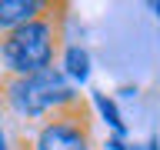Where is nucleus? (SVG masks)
I'll use <instances>...</instances> for the list:
<instances>
[{"instance_id":"obj_1","label":"nucleus","mask_w":160,"mask_h":150,"mask_svg":"<svg viewBox=\"0 0 160 150\" xmlns=\"http://www.w3.org/2000/svg\"><path fill=\"white\" fill-rule=\"evenodd\" d=\"M63 10H67L63 3H53L33 23L0 37L3 77H33L47 67H57L60 47H63V17H67Z\"/></svg>"},{"instance_id":"obj_12","label":"nucleus","mask_w":160,"mask_h":150,"mask_svg":"<svg viewBox=\"0 0 160 150\" xmlns=\"http://www.w3.org/2000/svg\"><path fill=\"white\" fill-rule=\"evenodd\" d=\"M127 150H143V147H127Z\"/></svg>"},{"instance_id":"obj_8","label":"nucleus","mask_w":160,"mask_h":150,"mask_svg":"<svg viewBox=\"0 0 160 150\" xmlns=\"http://www.w3.org/2000/svg\"><path fill=\"white\" fill-rule=\"evenodd\" d=\"M127 147H130L127 137H113V133L107 137V150H127Z\"/></svg>"},{"instance_id":"obj_6","label":"nucleus","mask_w":160,"mask_h":150,"mask_svg":"<svg viewBox=\"0 0 160 150\" xmlns=\"http://www.w3.org/2000/svg\"><path fill=\"white\" fill-rule=\"evenodd\" d=\"M57 67H60V73L80 90L90 80V73H93V60H90V50L83 47V43H63V47H60V57H57Z\"/></svg>"},{"instance_id":"obj_4","label":"nucleus","mask_w":160,"mask_h":150,"mask_svg":"<svg viewBox=\"0 0 160 150\" xmlns=\"http://www.w3.org/2000/svg\"><path fill=\"white\" fill-rule=\"evenodd\" d=\"M30 80H33V90H37L43 110H47V117L83 103V100H80V90L60 73V67H47V70H40V73H33Z\"/></svg>"},{"instance_id":"obj_10","label":"nucleus","mask_w":160,"mask_h":150,"mask_svg":"<svg viewBox=\"0 0 160 150\" xmlns=\"http://www.w3.org/2000/svg\"><path fill=\"white\" fill-rule=\"evenodd\" d=\"M117 93H120V97H137V87H120Z\"/></svg>"},{"instance_id":"obj_11","label":"nucleus","mask_w":160,"mask_h":150,"mask_svg":"<svg viewBox=\"0 0 160 150\" xmlns=\"http://www.w3.org/2000/svg\"><path fill=\"white\" fill-rule=\"evenodd\" d=\"M150 10H153V17H157V23H160V0H153V3H150Z\"/></svg>"},{"instance_id":"obj_5","label":"nucleus","mask_w":160,"mask_h":150,"mask_svg":"<svg viewBox=\"0 0 160 150\" xmlns=\"http://www.w3.org/2000/svg\"><path fill=\"white\" fill-rule=\"evenodd\" d=\"M50 7H53L50 0H0V37L10 33V30H20L27 23H33Z\"/></svg>"},{"instance_id":"obj_3","label":"nucleus","mask_w":160,"mask_h":150,"mask_svg":"<svg viewBox=\"0 0 160 150\" xmlns=\"http://www.w3.org/2000/svg\"><path fill=\"white\" fill-rule=\"evenodd\" d=\"M0 103H3V110H7L10 117L23 120V123L47 120V110L40 103L30 77H3L0 80Z\"/></svg>"},{"instance_id":"obj_2","label":"nucleus","mask_w":160,"mask_h":150,"mask_svg":"<svg viewBox=\"0 0 160 150\" xmlns=\"http://www.w3.org/2000/svg\"><path fill=\"white\" fill-rule=\"evenodd\" d=\"M27 150H97L90 107L77 103L70 110H60V113H50L47 120H40Z\"/></svg>"},{"instance_id":"obj_9","label":"nucleus","mask_w":160,"mask_h":150,"mask_svg":"<svg viewBox=\"0 0 160 150\" xmlns=\"http://www.w3.org/2000/svg\"><path fill=\"white\" fill-rule=\"evenodd\" d=\"M0 150H13V147H10V137H7V130H3V123H0Z\"/></svg>"},{"instance_id":"obj_7","label":"nucleus","mask_w":160,"mask_h":150,"mask_svg":"<svg viewBox=\"0 0 160 150\" xmlns=\"http://www.w3.org/2000/svg\"><path fill=\"white\" fill-rule=\"evenodd\" d=\"M90 103H93L97 117L107 123V130L113 137H127V123H123V113H120V107H117V97H110L107 90H93Z\"/></svg>"}]
</instances>
